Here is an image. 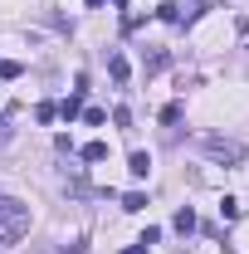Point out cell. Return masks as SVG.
Returning <instances> with one entry per match:
<instances>
[{"mask_svg":"<svg viewBox=\"0 0 249 254\" xmlns=\"http://www.w3.org/2000/svg\"><path fill=\"white\" fill-rule=\"evenodd\" d=\"M25 230H30V205H25V200L0 195V245H15Z\"/></svg>","mask_w":249,"mask_h":254,"instance_id":"cell-1","label":"cell"},{"mask_svg":"<svg viewBox=\"0 0 249 254\" xmlns=\"http://www.w3.org/2000/svg\"><path fill=\"white\" fill-rule=\"evenodd\" d=\"M200 147H205V157H215V161H245V147L230 142V137H200Z\"/></svg>","mask_w":249,"mask_h":254,"instance_id":"cell-2","label":"cell"},{"mask_svg":"<svg viewBox=\"0 0 249 254\" xmlns=\"http://www.w3.org/2000/svg\"><path fill=\"white\" fill-rule=\"evenodd\" d=\"M127 171H132V176L142 181V176L152 171V152H132V157H127Z\"/></svg>","mask_w":249,"mask_h":254,"instance_id":"cell-3","label":"cell"},{"mask_svg":"<svg viewBox=\"0 0 249 254\" xmlns=\"http://www.w3.org/2000/svg\"><path fill=\"white\" fill-rule=\"evenodd\" d=\"M108 73H113L118 83H127V73H132V64H127V54H113V59H108Z\"/></svg>","mask_w":249,"mask_h":254,"instance_id":"cell-4","label":"cell"},{"mask_svg":"<svg viewBox=\"0 0 249 254\" xmlns=\"http://www.w3.org/2000/svg\"><path fill=\"white\" fill-rule=\"evenodd\" d=\"M123 210H127V215L147 210V195H142V190H127V195H123Z\"/></svg>","mask_w":249,"mask_h":254,"instance_id":"cell-5","label":"cell"},{"mask_svg":"<svg viewBox=\"0 0 249 254\" xmlns=\"http://www.w3.org/2000/svg\"><path fill=\"white\" fill-rule=\"evenodd\" d=\"M176 230H181V235H190V230H195V210H190V205H181V210H176Z\"/></svg>","mask_w":249,"mask_h":254,"instance_id":"cell-6","label":"cell"},{"mask_svg":"<svg viewBox=\"0 0 249 254\" xmlns=\"http://www.w3.org/2000/svg\"><path fill=\"white\" fill-rule=\"evenodd\" d=\"M83 161H108V142H88L83 147Z\"/></svg>","mask_w":249,"mask_h":254,"instance_id":"cell-7","label":"cell"},{"mask_svg":"<svg viewBox=\"0 0 249 254\" xmlns=\"http://www.w3.org/2000/svg\"><path fill=\"white\" fill-rule=\"evenodd\" d=\"M220 215H225V220H240V200L225 195V200H220Z\"/></svg>","mask_w":249,"mask_h":254,"instance_id":"cell-8","label":"cell"},{"mask_svg":"<svg viewBox=\"0 0 249 254\" xmlns=\"http://www.w3.org/2000/svg\"><path fill=\"white\" fill-rule=\"evenodd\" d=\"M34 118H39V123H54V118H59V108H54V103H39V108H34Z\"/></svg>","mask_w":249,"mask_h":254,"instance_id":"cell-9","label":"cell"},{"mask_svg":"<svg viewBox=\"0 0 249 254\" xmlns=\"http://www.w3.org/2000/svg\"><path fill=\"white\" fill-rule=\"evenodd\" d=\"M181 113H186L181 103H166V108H161V123H181Z\"/></svg>","mask_w":249,"mask_h":254,"instance_id":"cell-10","label":"cell"},{"mask_svg":"<svg viewBox=\"0 0 249 254\" xmlns=\"http://www.w3.org/2000/svg\"><path fill=\"white\" fill-rule=\"evenodd\" d=\"M83 123H88V127H103V123H108V113H103V108H88V113H83Z\"/></svg>","mask_w":249,"mask_h":254,"instance_id":"cell-11","label":"cell"},{"mask_svg":"<svg viewBox=\"0 0 249 254\" xmlns=\"http://www.w3.org/2000/svg\"><path fill=\"white\" fill-rule=\"evenodd\" d=\"M166 64H171V59H166V54H161V49H156L152 59H147V73H161V68H166Z\"/></svg>","mask_w":249,"mask_h":254,"instance_id":"cell-12","label":"cell"},{"mask_svg":"<svg viewBox=\"0 0 249 254\" xmlns=\"http://www.w3.org/2000/svg\"><path fill=\"white\" fill-rule=\"evenodd\" d=\"M10 142V118H0V147Z\"/></svg>","mask_w":249,"mask_h":254,"instance_id":"cell-13","label":"cell"},{"mask_svg":"<svg viewBox=\"0 0 249 254\" xmlns=\"http://www.w3.org/2000/svg\"><path fill=\"white\" fill-rule=\"evenodd\" d=\"M123 254H147V245H142V240H137V245H127Z\"/></svg>","mask_w":249,"mask_h":254,"instance_id":"cell-14","label":"cell"},{"mask_svg":"<svg viewBox=\"0 0 249 254\" xmlns=\"http://www.w3.org/2000/svg\"><path fill=\"white\" fill-rule=\"evenodd\" d=\"M83 5H88V10H98V5H108V0H83Z\"/></svg>","mask_w":249,"mask_h":254,"instance_id":"cell-15","label":"cell"}]
</instances>
